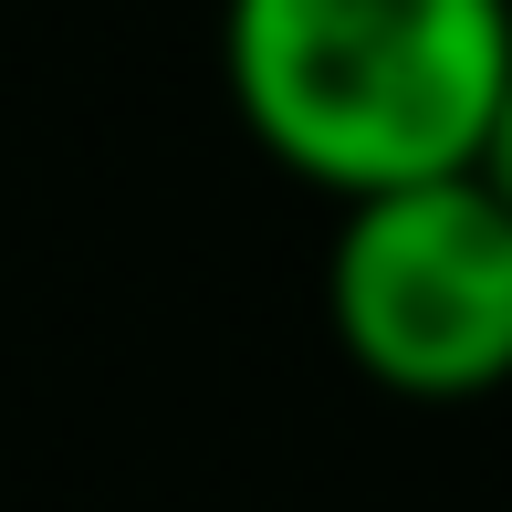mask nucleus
I'll use <instances>...</instances> for the list:
<instances>
[{
  "mask_svg": "<svg viewBox=\"0 0 512 512\" xmlns=\"http://www.w3.org/2000/svg\"><path fill=\"white\" fill-rule=\"evenodd\" d=\"M512 74V0H220V84L324 199L471 178Z\"/></svg>",
  "mask_w": 512,
  "mask_h": 512,
  "instance_id": "obj_1",
  "label": "nucleus"
},
{
  "mask_svg": "<svg viewBox=\"0 0 512 512\" xmlns=\"http://www.w3.org/2000/svg\"><path fill=\"white\" fill-rule=\"evenodd\" d=\"M324 324L387 398L460 408L512 387V209L481 178H418L335 209Z\"/></svg>",
  "mask_w": 512,
  "mask_h": 512,
  "instance_id": "obj_2",
  "label": "nucleus"
},
{
  "mask_svg": "<svg viewBox=\"0 0 512 512\" xmlns=\"http://www.w3.org/2000/svg\"><path fill=\"white\" fill-rule=\"evenodd\" d=\"M471 178L512 209V74H502V105H492V136H481V168H471Z\"/></svg>",
  "mask_w": 512,
  "mask_h": 512,
  "instance_id": "obj_3",
  "label": "nucleus"
}]
</instances>
